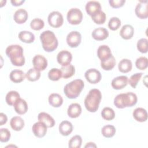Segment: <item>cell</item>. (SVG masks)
I'll return each mask as SVG.
<instances>
[{
  "mask_svg": "<svg viewBox=\"0 0 148 148\" xmlns=\"http://www.w3.org/2000/svg\"><path fill=\"white\" fill-rule=\"evenodd\" d=\"M132 68V62L131 61V60L127 58H124L121 60L118 64L119 70L122 73H127L131 71Z\"/></svg>",
  "mask_w": 148,
  "mask_h": 148,
  "instance_id": "83f0119b",
  "label": "cell"
},
{
  "mask_svg": "<svg viewBox=\"0 0 148 148\" xmlns=\"http://www.w3.org/2000/svg\"><path fill=\"white\" fill-rule=\"evenodd\" d=\"M125 2V0H109V3L113 8H119L122 7L124 3Z\"/></svg>",
  "mask_w": 148,
  "mask_h": 148,
  "instance_id": "f6af8a7d",
  "label": "cell"
},
{
  "mask_svg": "<svg viewBox=\"0 0 148 148\" xmlns=\"http://www.w3.org/2000/svg\"><path fill=\"white\" fill-rule=\"evenodd\" d=\"M48 77L53 81H57L62 77V72L61 69L57 68H53L48 72Z\"/></svg>",
  "mask_w": 148,
  "mask_h": 148,
  "instance_id": "8d00e7d4",
  "label": "cell"
},
{
  "mask_svg": "<svg viewBox=\"0 0 148 148\" xmlns=\"http://www.w3.org/2000/svg\"><path fill=\"white\" fill-rule=\"evenodd\" d=\"M102 135L105 138H111L116 133V128L113 125H106L102 127L101 130Z\"/></svg>",
  "mask_w": 148,
  "mask_h": 148,
  "instance_id": "d6a6232c",
  "label": "cell"
},
{
  "mask_svg": "<svg viewBox=\"0 0 148 148\" xmlns=\"http://www.w3.org/2000/svg\"><path fill=\"white\" fill-rule=\"evenodd\" d=\"M6 54L10 58L12 64L16 66H21L25 64L23 49L18 45H12L6 49Z\"/></svg>",
  "mask_w": 148,
  "mask_h": 148,
  "instance_id": "6da1fadb",
  "label": "cell"
},
{
  "mask_svg": "<svg viewBox=\"0 0 148 148\" xmlns=\"http://www.w3.org/2000/svg\"><path fill=\"white\" fill-rule=\"evenodd\" d=\"M40 39L43 49L47 52H51L55 50L58 46V40L52 31H45L41 33Z\"/></svg>",
  "mask_w": 148,
  "mask_h": 148,
  "instance_id": "277c9868",
  "label": "cell"
},
{
  "mask_svg": "<svg viewBox=\"0 0 148 148\" xmlns=\"http://www.w3.org/2000/svg\"><path fill=\"white\" fill-rule=\"evenodd\" d=\"M134 119L139 122H145L147 119V111L142 108H136L132 113Z\"/></svg>",
  "mask_w": 148,
  "mask_h": 148,
  "instance_id": "ffe728a7",
  "label": "cell"
},
{
  "mask_svg": "<svg viewBox=\"0 0 148 148\" xmlns=\"http://www.w3.org/2000/svg\"><path fill=\"white\" fill-rule=\"evenodd\" d=\"M59 132L63 136L69 135L73 130L72 123L68 121H62L59 125Z\"/></svg>",
  "mask_w": 148,
  "mask_h": 148,
  "instance_id": "d4e9b609",
  "label": "cell"
},
{
  "mask_svg": "<svg viewBox=\"0 0 148 148\" xmlns=\"http://www.w3.org/2000/svg\"><path fill=\"white\" fill-rule=\"evenodd\" d=\"M20 98V94L16 91H10L8 92L6 95L5 100L8 105L13 106L16 101Z\"/></svg>",
  "mask_w": 148,
  "mask_h": 148,
  "instance_id": "1f68e13d",
  "label": "cell"
},
{
  "mask_svg": "<svg viewBox=\"0 0 148 148\" xmlns=\"http://www.w3.org/2000/svg\"><path fill=\"white\" fill-rule=\"evenodd\" d=\"M46 125L41 121H38L34 124L32 127V131L34 135L38 138H43L47 132Z\"/></svg>",
  "mask_w": 148,
  "mask_h": 148,
  "instance_id": "4fadbf2b",
  "label": "cell"
},
{
  "mask_svg": "<svg viewBox=\"0 0 148 148\" xmlns=\"http://www.w3.org/2000/svg\"><path fill=\"white\" fill-rule=\"evenodd\" d=\"M102 98V94L99 90L93 88L89 91L84 99V105L90 112H95L99 108Z\"/></svg>",
  "mask_w": 148,
  "mask_h": 148,
  "instance_id": "7a4b0ae2",
  "label": "cell"
},
{
  "mask_svg": "<svg viewBox=\"0 0 148 148\" xmlns=\"http://www.w3.org/2000/svg\"><path fill=\"white\" fill-rule=\"evenodd\" d=\"M82 41L81 34L77 31H71L66 36V42L71 47H77Z\"/></svg>",
  "mask_w": 148,
  "mask_h": 148,
  "instance_id": "ba28073f",
  "label": "cell"
},
{
  "mask_svg": "<svg viewBox=\"0 0 148 148\" xmlns=\"http://www.w3.org/2000/svg\"><path fill=\"white\" fill-rule=\"evenodd\" d=\"M84 147H97V146L93 142H88L85 145Z\"/></svg>",
  "mask_w": 148,
  "mask_h": 148,
  "instance_id": "c3c4849f",
  "label": "cell"
},
{
  "mask_svg": "<svg viewBox=\"0 0 148 148\" xmlns=\"http://www.w3.org/2000/svg\"><path fill=\"white\" fill-rule=\"evenodd\" d=\"M86 80L91 84H97L101 79V74L100 72L94 68L88 69L84 73Z\"/></svg>",
  "mask_w": 148,
  "mask_h": 148,
  "instance_id": "9c48e42d",
  "label": "cell"
},
{
  "mask_svg": "<svg viewBox=\"0 0 148 148\" xmlns=\"http://www.w3.org/2000/svg\"><path fill=\"white\" fill-rule=\"evenodd\" d=\"M128 84V77L126 76H120L114 78L111 83L112 87L115 90H121Z\"/></svg>",
  "mask_w": 148,
  "mask_h": 148,
  "instance_id": "9a60e30c",
  "label": "cell"
},
{
  "mask_svg": "<svg viewBox=\"0 0 148 148\" xmlns=\"http://www.w3.org/2000/svg\"><path fill=\"white\" fill-rule=\"evenodd\" d=\"M101 116L104 120L110 121L114 118L115 113L113 109L109 107H105L101 112Z\"/></svg>",
  "mask_w": 148,
  "mask_h": 148,
  "instance_id": "e575fe53",
  "label": "cell"
},
{
  "mask_svg": "<svg viewBox=\"0 0 148 148\" xmlns=\"http://www.w3.org/2000/svg\"><path fill=\"white\" fill-rule=\"evenodd\" d=\"M82 113L81 106L77 103L71 104L67 110V114L71 118H77Z\"/></svg>",
  "mask_w": 148,
  "mask_h": 148,
  "instance_id": "d6986e66",
  "label": "cell"
},
{
  "mask_svg": "<svg viewBox=\"0 0 148 148\" xmlns=\"http://www.w3.org/2000/svg\"><path fill=\"white\" fill-rule=\"evenodd\" d=\"M91 35L96 40H103L108 37L109 32L103 27H99L92 31Z\"/></svg>",
  "mask_w": 148,
  "mask_h": 148,
  "instance_id": "2e32d148",
  "label": "cell"
},
{
  "mask_svg": "<svg viewBox=\"0 0 148 148\" xmlns=\"http://www.w3.org/2000/svg\"><path fill=\"white\" fill-rule=\"evenodd\" d=\"M66 18L69 24L77 25L82 21L83 13L78 8H72L68 12Z\"/></svg>",
  "mask_w": 148,
  "mask_h": 148,
  "instance_id": "8992f818",
  "label": "cell"
},
{
  "mask_svg": "<svg viewBox=\"0 0 148 148\" xmlns=\"http://www.w3.org/2000/svg\"><path fill=\"white\" fill-rule=\"evenodd\" d=\"M38 119L39 121L45 123L49 128L54 127L55 125V121L54 119L48 113L45 112H40L38 114Z\"/></svg>",
  "mask_w": 148,
  "mask_h": 148,
  "instance_id": "7402d4cb",
  "label": "cell"
},
{
  "mask_svg": "<svg viewBox=\"0 0 148 148\" xmlns=\"http://www.w3.org/2000/svg\"><path fill=\"white\" fill-rule=\"evenodd\" d=\"M116 60L113 56H111L109 58L101 61V68L105 71L112 70L115 66Z\"/></svg>",
  "mask_w": 148,
  "mask_h": 148,
  "instance_id": "4dcf8cb0",
  "label": "cell"
},
{
  "mask_svg": "<svg viewBox=\"0 0 148 148\" xmlns=\"http://www.w3.org/2000/svg\"><path fill=\"white\" fill-rule=\"evenodd\" d=\"M28 17V13L25 9H19L15 12L13 16V18L16 23L21 24L27 21Z\"/></svg>",
  "mask_w": 148,
  "mask_h": 148,
  "instance_id": "44dd1931",
  "label": "cell"
},
{
  "mask_svg": "<svg viewBox=\"0 0 148 148\" xmlns=\"http://www.w3.org/2000/svg\"><path fill=\"white\" fill-rule=\"evenodd\" d=\"M136 68L140 70H145L148 65V60L145 57H140L136 59L135 61Z\"/></svg>",
  "mask_w": 148,
  "mask_h": 148,
  "instance_id": "60d3db41",
  "label": "cell"
},
{
  "mask_svg": "<svg viewBox=\"0 0 148 148\" xmlns=\"http://www.w3.org/2000/svg\"><path fill=\"white\" fill-rule=\"evenodd\" d=\"M49 104L54 108H58L61 106L63 103V99L62 97L57 93L51 94L48 98Z\"/></svg>",
  "mask_w": 148,
  "mask_h": 148,
  "instance_id": "4316f807",
  "label": "cell"
},
{
  "mask_svg": "<svg viewBox=\"0 0 148 148\" xmlns=\"http://www.w3.org/2000/svg\"><path fill=\"white\" fill-rule=\"evenodd\" d=\"M10 125L13 130L19 131L24 127V121L21 117L14 116L11 119Z\"/></svg>",
  "mask_w": 148,
  "mask_h": 148,
  "instance_id": "484cf974",
  "label": "cell"
},
{
  "mask_svg": "<svg viewBox=\"0 0 148 148\" xmlns=\"http://www.w3.org/2000/svg\"><path fill=\"white\" fill-rule=\"evenodd\" d=\"M148 40L146 38L140 39L137 42V49L142 53H146L148 50Z\"/></svg>",
  "mask_w": 148,
  "mask_h": 148,
  "instance_id": "ab89813d",
  "label": "cell"
},
{
  "mask_svg": "<svg viewBox=\"0 0 148 148\" xmlns=\"http://www.w3.org/2000/svg\"><path fill=\"white\" fill-rule=\"evenodd\" d=\"M135 12L136 16L141 19H145L148 17L147 1H141L136 6Z\"/></svg>",
  "mask_w": 148,
  "mask_h": 148,
  "instance_id": "30bf717a",
  "label": "cell"
},
{
  "mask_svg": "<svg viewBox=\"0 0 148 148\" xmlns=\"http://www.w3.org/2000/svg\"><path fill=\"white\" fill-rule=\"evenodd\" d=\"M110 49L107 45H101L97 50V56L101 61L106 60L112 56Z\"/></svg>",
  "mask_w": 148,
  "mask_h": 148,
  "instance_id": "603a6c76",
  "label": "cell"
},
{
  "mask_svg": "<svg viewBox=\"0 0 148 148\" xmlns=\"http://www.w3.org/2000/svg\"><path fill=\"white\" fill-rule=\"evenodd\" d=\"M121 25V21L120 20L116 17H112L108 23V27L109 29H110L112 31H116Z\"/></svg>",
  "mask_w": 148,
  "mask_h": 148,
  "instance_id": "7bdbcfd3",
  "label": "cell"
},
{
  "mask_svg": "<svg viewBox=\"0 0 148 148\" xmlns=\"http://www.w3.org/2000/svg\"><path fill=\"white\" fill-rule=\"evenodd\" d=\"M18 38L24 43H31L34 41L35 35L30 31H23L19 33Z\"/></svg>",
  "mask_w": 148,
  "mask_h": 148,
  "instance_id": "f1b7e54d",
  "label": "cell"
},
{
  "mask_svg": "<svg viewBox=\"0 0 148 148\" xmlns=\"http://www.w3.org/2000/svg\"><path fill=\"white\" fill-rule=\"evenodd\" d=\"M82 143V138L80 135H75L69 141L68 146L70 148H80Z\"/></svg>",
  "mask_w": 148,
  "mask_h": 148,
  "instance_id": "d590c367",
  "label": "cell"
},
{
  "mask_svg": "<svg viewBox=\"0 0 148 148\" xmlns=\"http://www.w3.org/2000/svg\"><path fill=\"white\" fill-rule=\"evenodd\" d=\"M134 28L130 24H125L123 25L120 31V35L122 38L125 40L131 39L134 35Z\"/></svg>",
  "mask_w": 148,
  "mask_h": 148,
  "instance_id": "ac0fdd59",
  "label": "cell"
},
{
  "mask_svg": "<svg viewBox=\"0 0 148 148\" xmlns=\"http://www.w3.org/2000/svg\"><path fill=\"white\" fill-rule=\"evenodd\" d=\"M15 112L18 114H24L28 110V105L27 102L21 98L18 99L13 105Z\"/></svg>",
  "mask_w": 148,
  "mask_h": 148,
  "instance_id": "e0dca14e",
  "label": "cell"
},
{
  "mask_svg": "<svg viewBox=\"0 0 148 148\" xmlns=\"http://www.w3.org/2000/svg\"><path fill=\"white\" fill-rule=\"evenodd\" d=\"M143 73L142 72L136 73L132 75L129 79H128V84L134 88H136L138 82L140 80Z\"/></svg>",
  "mask_w": 148,
  "mask_h": 148,
  "instance_id": "b9f144b4",
  "label": "cell"
},
{
  "mask_svg": "<svg viewBox=\"0 0 148 148\" xmlns=\"http://www.w3.org/2000/svg\"><path fill=\"white\" fill-rule=\"evenodd\" d=\"M92 20L97 24H102L106 20V14L103 11H99L91 16Z\"/></svg>",
  "mask_w": 148,
  "mask_h": 148,
  "instance_id": "74e56055",
  "label": "cell"
},
{
  "mask_svg": "<svg viewBox=\"0 0 148 148\" xmlns=\"http://www.w3.org/2000/svg\"><path fill=\"white\" fill-rule=\"evenodd\" d=\"M26 77V74L19 69H14L10 73L9 77L11 81L15 83H18L23 82L25 77Z\"/></svg>",
  "mask_w": 148,
  "mask_h": 148,
  "instance_id": "cb8c5ba5",
  "label": "cell"
},
{
  "mask_svg": "<svg viewBox=\"0 0 148 148\" xmlns=\"http://www.w3.org/2000/svg\"><path fill=\"white\" fill-rule=\"evenodd\" d=\"M85 9L87 13L89 16H92L101 11V6L100 3L98 1H90L86 3Z\"/></svg>",
  "mask_w": 148,
  "mask_h": 148,
  "instance_id": "5bb4252c",
  "label": "cell"
},
{
  "mask_svg": "<svg viewBox=\"0 0 148 148\" xmlns=\"http://www.w3.org/2000/svg\"><path fill=\"white\" fill-rule=\"evenodd\" d=\"M138 101L137 96L132 92L117 95L114 99V105L119 109L134 106Z\"/></svg>",
  "mask_w": 148,
  "mask_h": 148,
  "instance_id": "3957f363",
  "label": "cell"
},
{
  "mask_svg": "<svg viewBox=\"0 0 148 148\" xmlns=\"http://www.w3.org/2000/svg\"><path fill=\"white\" fill-rule=\"evenodd\" d=\"M72 59V54L67 50H61L57 56V62L62 66H66L70 64Z\"/></svg>",
  "mask_w": 148,
  "mask_h": 148,
  "instance_id": "7c38bea8",
  "label": "cell"
},
{
  "mask_svg": "<svg viewBox=\"0 0 148 148\" xmlns=\"http://www.w3.org/2000/svg\"><path fill=\"white\" fill-rule=\"evenodd\" d=\"M48 23L49 25L54 28L61 27L64 23V18L62 14L57 11L51 12L48 16Z\"/></svg>",
  "mask_w": 148,
  "mask_h": 148,
  "instance_id": "52a82bcc",
  "label": "cell"
},
{
  "mask_svg": "<svg viewBox=\"0 0 148 148\" xmlns=\"http://www.w3.org/2000/svg\"><path fill=\"white\" fill-rule=\"evenodd\" d=\"M84 86L83 81L81 79H75L66 84L64 88V92L68 98H76L82 92Z\"/></svg>",
  "mask_w": 148,
  "mask_h": 148,
  "instance_id": "5b68a950",
  "label": "cell"
},
{
  "mask_svg": "<svg viewBox=\"0 0 148 148\" xmlns=\"http://www.w3.org/2000/svg\"><path fill=\"white\" fill-rule=\"evenodd\" d=\"M61 71L62 72V77L64 79H68L72 77L75 73V66L71 64L66 66H62Z\"/></svg>",
  "mask_w": 148,
  "mask_h": 148,
  "instance_id": "f546056e",
  "label": "cell"
},
{
  "mask_svg": "<svg viewBox=\"0 0 148 148\" xmlns=\"http://www.w3.org/2000/svg\"><path fill=\"white\" fill-rule=\"evenodd\" d=\"M25 2L24 0H12L10 1L11 3L13 6H18L21 5L22 3H23Z\"/></svg>",
  "mask_w": 148,
  "mask_h": 148,
  "instance_id": "7dc6e473",
  "label": "cell"
},
{
  "mask_svg": "<svg viewBox=\"0 0 148 148\" xmlns=\"http://www.w3.org/2000/svg\"><path fill=\"white\" fill-rule=\"evenodd\" d=\"M45 25L44 21L39 18H35L33 19L30 23L31 28L35 31L40 30L43 28Z\"/></svg>",
  "mask_w": 148,
  "mask_h": 148,
  "instance_id": "f35d334b",
  "label": "cell"
},
{
  "mask_svg": "<svg viewBox=\"0 0 148 148\" xmlns=\"http://www.w3.org/2000/svg\"><path fill=\"white\" fill-rule=\"evenodd\" d=\"M40 71L35 69V68L29 69L26 73V77L27 80L30 82L36 81L40 78Z\"/></svg>",
  "mask_w": 148,
  "mask_h": 148,
  "instance_id": "836d02e7",
  "label": "cell"
},
{
  "mask_svg": "<svg viewBox=\"0 0 148 148\" xmlns=\"http://www.w3.org/2000/svg\"><path fill=\"white\" fill-rule=\"evenodd\" d=\"M0 140L1 142H7L10 138V132L7 128H1L0 130Z\"/></svg>",
  "mask_w": 148,
  "mask_h": 148,
  "instance_id": "ee69618b",
  "label": "cell"
},
{
  "mask_svg": "<svg viewBox=\"0 0 148 148\" xmlns=\"http://www.w3.org/2000/svg\"><path fill=\"white\" fill-rule=\"evenodd\" d=\"M34 68L40 71L45 70L47 66V61L46 58L42 55L38 54L34 57L32 59Z\"/></svg>",
  "mask_w": 148,
  "mask_h": 148,
  "instance_id": "8fae6325",
  "label": "cell"
},
{
  "mask_svg": "<svg viewBox=\"0 0 148 148\" xmlns=\"http://www.w3.org/2000/svg\"><path fill=\"white\" fill-rule=\"evenodd\" d=\"M7 120H8V118L6 115L3 113H0V125H3L7 122Z\"/></svg>",
  "mask_w": 148,
  "mask_h": 148,
  "instance_id": "bcb514c9",
  "label": "cell"
}]
</instances>
